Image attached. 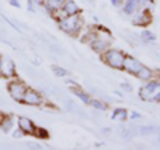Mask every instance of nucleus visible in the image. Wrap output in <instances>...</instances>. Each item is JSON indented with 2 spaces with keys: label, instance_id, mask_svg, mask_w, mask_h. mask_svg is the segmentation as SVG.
<instances>
[{
  "label": "nucleus",
  "instance_id": "obj_1",
  "mask_svg": "<svg viewBox=\"0 0 160 150\" xmlns=\"http://www.w3.org/2000/svg\"><path fill=\"white\" fill-rule=\"evenodd\" d=\"M59 29L66 34H69L72 37H77L80 32H82V27H83V18L78 15H72V16H66L64 19H61L58 22Z\"/></svg>",
  "mask_w": 160,
  "mask_h": 150
},
{
  "label": "nucleus",
  "instance_id": "obj_2",
  "mask_svg": "<svg viewBox=\"0 0 160 150\" xmlns=\"http://www.w3.org/2000/svg\"><path fill=\"white\" fill-rule=\"evenodd\" d=\"M125 56L127 54L120 50H115V48H109L106 50L102 54H101V59L106 65H109L111 69H115V70H122L123 69V61H125Z\"/></svg>",
  "mask_w": 160,
  "mask_h": 150
},
{
  "label": "nucleus",
  "instance_id": "obj_3",
  "mask_svg": "<svg viewBox=\"0 0 160 150\" xmlns=\"http://www.w3.org/2000/svg\"><path fill=\"white\" fill-rule=\"evenodd\" d=\"M26 90H28L26 83H24V81H21V80H18V78H11V81L8 83V93H10V96L15 99V101H18V102L22 101V96H24Z\"/></svg>",
  "mask_w": 160,
  "mask_h": 150
},
{
  "label": "nucleus",
  "instance_id": "obj_4",
  "mask_svg": "<svg viewBox=\"0 0 160 150\" xmlns=\"http://www.w3.org/2000/svg\"><path fill=\"white\" fill-rule=\"evenodd\" d=\"M0 77L7 80L16 77V65L7 56H0Z\"/></svg>",
  "mask_w": 160,
  "mask_h": 150
},
{
  "label": "nucleus",
  "instance_id": "obj_5",
  "mask_svg": "<svg viewBox=\"0 0 160 150\" xmlns=\"http://www.w3.org/2000/svg\"><path fill=\"white\" fill-rule=\"evenodd\" d=\"M21 102L26 104V105H31V107H38V105H43L45 99H43V96L37 90L28 88V90H26V93H24Z\"/></svg>",
  "mask_w": 160,
  "mask_h": 150
},
{
  "label": "nucleus",
  "instance_id": "obj_6",
  "mask_svg": "<svg viewBox=\"0 0 160 150\" xmlns=\"http://www.w3.org/2000/svg\"><path fill=\"white\" fill-rule=\"evenodd\" d=\"M88 45H90L93 50H95L98 54H102L106 50H109V48H111V37H108V35L102 37V35L96 34L95 38H93Z\"/></svg>",
  "mask_w": 160,
  "mask_h": 150
},
{
  "label": "nucleus",
  "instance_id": "obj_7",
  "mask_svg": "<svg viewBox=\"0 0 160 150\" xmlns=\"http://www.w3.org/2000/svg\"><path fill=\"white\" fill-rule=\"evenodd\" d=\"M157 90H160V80H149L148 85H144L139 90V98L142 101H152V96Z\"/></svg>",
  "mask_w": 160,
  "mask_h": 150
},
{
  "label": "nucleus",
  "instance_id": "obj_8",
  "mask_svg": "<svg viewBox=\"0 0 160 150\" xmlns=\"http://www.w3.org/2000/svg\"><path fill=\"white\" fill-rule=\"evenodd\" d=\"M142 65H144V64H141L138 59H135L133 56H125L123 69H122V70H125V72H128V74H131V75H136L138 70L141 69Z\"/></svg>",
  "mask_w": 160,
  "mask_h": 150
},
{
  "label": "nucleus",
  "instance_id": "obj_9",
  "mask_svg": "<svg viewBox=\"0 0 160 150\" xmlns=\"http://www.w3.org/2000/svg\"><path fill=\"white\" fill-rule=\"evenodd\" d=\"M16 123H18V128L24 133V134H34V129H35V125L34 121L28 117H18L16 118Z\"/></svg>",
  "mask_w": 160,
  "mask_h": 150
},
{
  "label": "nucleus",
  "instance_id": "obj_10",
  "mask_svg": "<svg viewBox=\"0 0 160 150\" xmlns=\"http://www.w3.org/2000/svg\"><path fill=\"white\" fill-rule=\"evenodd\" d=\"M152 18H151V13L149 11H142V13H138L135 15V18L131 19V22L135 26H139V27H148L151 24Z\"/></svg>",
  "mask_w": 160,
  "mask_h": 150
},
{
  "label": "nucleus",
  "instance_id": "obj_11",
  "mask_svg": "<svg viewBox=\"0 0 160 150\" xmlns=\"http://www.w3.org/2000/svg\"><path fill=\"white\" fill-rule=\"evenodd\" d=\"M68 85L71 86V91L75 94V96H77L80 101H83V104H90L91 98H90V94H88V93H85L78 85H74V83H71V81H68Z\"/></svg>",
  "mask_w": 160,
  "mask_h": 150
},
{
  "label": "nucleus",
  "instance_id": "obj_12",
  "mask_svg": "<svg viewBox=\"0 0 160 150\" xmlns=\"http://www.w3.org/2000/svg\"><path fill=\"white\" fill-rule=\"evenodd\" d=\"M142 0H123V11L127 15H135L139 10Z\"/></svg>",
  "mask_w": 160,
  "mask_h": 150
},
{
  "label": "nucleus",
  "instance_id": "obj_13",
  "mask_svg": "<svg viewBox=\"0 0 160 150\" xmlns=\"http://www.w3.org/2000/svg\"><path fill=\"white\" fill-rule=\"evenodd\" d=\"M61 8L66 13V16H72V15H78L80 13V7L74 2V0H66Z\"/></svg>",
  "mask_w": 160,
  "mask_h": 150
},
{
  "label": "nucleus",
  "instance_id": "obj_14",
  "mask_svg": "<svg viewBox=\"0 0 160 150\" xmlns=\"http://www.w3.org/2000/svg\"><path fill=\"white\" fill-rule=\"evenodd\" d=\"M136 78H139V80H142V81H149V80H152L154 78V70L152 69H149V67H146V65H142L141 69L138 70V74L135 75Z\"/></svg>",
  "mask_w": 160,
  "mask_h": 150
},
{
  "label": "nucleus",
  "instance_id": "obj_15",
  "mask_svg": "<svg viewBox=\"0 0 160 150\" xmlns=\"http://www.w3.org/2000/svg\"><path fill=\"white\" fill-rule=\"evenodd\" d=\"M64 2L66 0H45V8H47V11L50 13V11H53V10H58V8H61L62 5H64Z\"/></svg>",
  "mask_w": 160,
  "mask_h": 150
},
{
  "label": "nucleus",
  "instance_id": "obj_16",
  "mask_svg": "<svg viewBox=\"0 0 160 150\" xmlns=\"http://www.w3.org/2000/svg\"><path fill=\"white\" fill-rule=\"evenodd\" d=\"M127 118H128V112L122 107H117L112 114V120H117V121H125Z\"/></svg>",
  "mask_w": 160,
  "mask_h": 150
},
{
  "label": "nucleus",
  "instance_id": "obj_17",
  "mask_svg": "<svg viewBox=\"0 0 160 150\" xmlns=\"http://www.w3.org/2000/svg\"><path fill=\"white\" fill-rule=\"evenodd\" d=\"M13 121H15V120H13V117H3V120H2V123H0V129H2L3 133H8L10 129H11V126H13Z\"/></svg>",
  "mask_w": 160,
  "mask_h": 150
},
{
  "label": "nucleus",
  "instance_id": "obj_18",
  "mask_svg": "<svg viewBox=\"0 0 160 150\" xmlns=\"http://www.w3.org/2000/svg\"><path fill=\"white\" fill-rule=\"evenodd\" d=\"M32 136H35L37 139H48V138H50L48 131H47L45 128H38V126H35V129H34V134H32Z\"/></svg>",
  "mask_w": 160,
  "mask_h": 150
},
{
  "label": "nucleus",
  "instance_id": "obj_19",
  "mask_svg": "<svg viewBox=\"0 0 160 150\" xmlns=\"http://www.w3.org/2000/svg\"><path fill=\"white\" fill-rule=\"evenodd\" d=\"M141 38L144 40V42H149V43H155V40H157L155 34L151 32V31H142L141 32Z\"/></svg>",
  "mask_w": 160,
  "mask_h": 150
},
{
  "label": "nucleus",
  "instance_id": "obj_20",
  "mask_svg": "<svg viewBox=\"0 0 160 150\" xmlns=\"http://www.w3.org/2000/svg\"><path fill=\"white\" fill-rule=\"evenodd\" d=\"M50 15L53 16V19L55 21H61V19H64L66 18V13L62 11V8H58V10H53V11H50Z\"/></svg>",
  "mask_w": 160,
  "mask_h": 150
},
{
  "label": "nucleus",
  "instance_id": "obj_21",
  "mask_svg": "<svg viewBox=\"0 0 160 150\" xmlns=\"http://www.w3.org/2000/svg\"><path fill=\"white\" fill-rule=\"evenodd\" d=\"M90 105H93L95 109H98V110H106V109L109 107L106 102H102V101H99V99H91V101H90Z\"/></svg>",
  "mask_w": 160,
  "mask_h": 150
},
{
  "label": "nucleus",
  "instance_id": "obj_22",
  "mask_svg": "<svg viewBox=\"0 0 160 150\" xmlns=\"http://www.w3.org/2000/svg\"><path fill=\"white\" fill-rule=\"evenodd\" d=\"M53 74H55V75H58V77H66V75H68L69 72L66 70V69H62V67H58V65H55V67H53Z\"/></svg>",
  "mask_w": 160,
  "mask_h": 150
},
{
  "label": "nucleus",
  "instance_id": "obj_23",
  "mask_svg": "<svg viewBox=\"0 0 160 150\" xmlns=\"http://www.w3.org/2000/svg\"><path fill=\"white\" fill-rule=\"evenodd\" d=\"M152 101H155V102H160V90H157V91H155V94L152 96Z\"/></svg>",
  "mask_w": 160,
  "mask_h": 150
},
{
  "label": "nucleus",
  "instance_id": "obj_24",
  "mask_svg": "<svg viewBox=\"0 0 160 150\" xmlns=\"http://www.w3.org/2000/svg\"><path fill=\"white\" fill-rule=\"evenodd\" d=\"M111 3L114 7H120V5H123V0H111Z\"/></svg>",
  "mask_w": 160,
  "mask_h": 150
},
{
  "label": "nucleus",
  "instance_id": "obj_25",
  "mask_svg": "<svg viewBox=\"0 0 160 150\" xmlns=\"http://www.w3.org/2000/svg\"><path fill=\"white\" fill-rule=\"evenodd\" d=\"M13 136H15V138L18 139V138H22V136H24V133H22V131L18 128V131H15V134H13Z\"/></svg>",
  "mask_w": 160,
  "mask_h": 150
},
{
  "label": "nucleus",
  "instance_id": "obj_26",
  "mask_svg": "<svg viewBox=\"0 0 160 150\" xmlns=\"http://www.w3.org/2000/svg\"><path fill=\"white\" fill-rule=\"evenodd\" d=\"M154 128H141V131H142V134H149L151 131H152Z\"/></svg>",
  "mask_w": 160,
  "mask_h": 150
},
{
  "label": "nucleus",
  "instance_id": "obj_27",
  "mask_svg": "<svg viewBox=\"0 0 160 150\" xmlns=\"http://www.w3.org/2000/svg\"><path fill=\"white\" fill-rule=\"evenodd\" d=\"M130 117H131L133 120H135V118H141V115H139L138 112H131V115H130Z\"/></svg>",
  "mask_w": 160,
  "mask_h": 150
},
{
  "label": "nucleus",
  "instance_id": "obj_28",
  "mask_svg": "<svg viewBox=\"0 0 160 150\" xmlns=\"http://www.w3.org/2000/svg\"><path fill=\"white\" fill-rule=\"evenodd\" d=\"M10 3H11L13 7H19V2H18V0H10Z\"/></svg>",
  "mask_w": 160,
  "mask_h": 150
},
{
  "label": "nucleus",
  "instance_id": "obj_29",
  "mask_svg": "<svg viewBox=\"0 0 160 150\" xmlns=\"http://www.w3.org/2000/svg\"><path fill=\"white\" fill-rule=\"evenodd\" d=\"M122 88H125V90H128V91L131 90V86H130V85H127V83H122Z\"/></svg>",
  "mask_w": 160,
  "mask_h": 150
},
{
  "label": "nucleus",
  "instance_id": "obj_30",
  "mask_svg": "<svg viewBox=\"0 0 160 150\" xmlns=\"http://www.w3.org/2000/svg\"><path fill=\"white\" fill-rule=\"evenodd\" d=\"M3 117H5V115H3L2 112H0V123H2V120H3Z\"/></svg>",
  "mask_w": 160,
  "mask_h": 150
},
{
  "label": "nucleus",
  "instance_id": "obj_31",
  "mask_svg": "<svg viewBox=\"0 0 160 150\" xmlns=\"http://www.w3.org/2000/svg\"><path fill=\"white\" fill-rule=\"evenodd\" d=\"M40 2H42V3H43V2H45V0H40Z\"/></svg>",
  "mask_w": 160,
  "mask_h": 150
}]
</instances>
